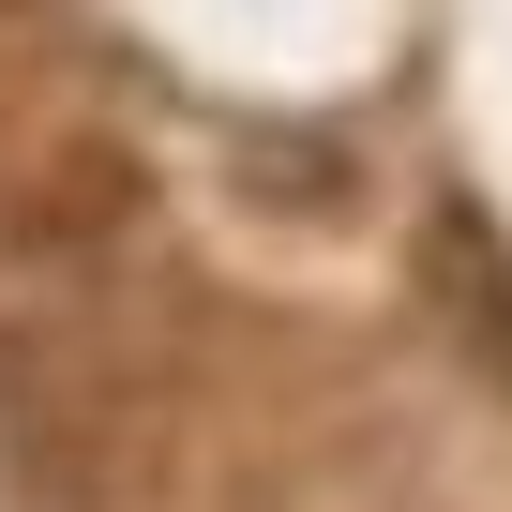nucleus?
Returning a JSON list of instances; mask_svg holds the SVG:
<instances>
[{
  "mask_svg": "<svg viewBox=\"0 0 512 512\" xmlns=\"http://www.w3.org/2000/svg\"><path fill=\"white\" fill-rule=\"evenodd\" d=\"M422 287H437L452 347H467V362H482V377L512 392V241H497V226H482L467 196H452V211L422 226Z\"/></svg>",
  "mask_w": 512,
  "mask_h": 512,
  "instance_id": "obj_1",
  "label": "nucleus"
}]
</instances>
